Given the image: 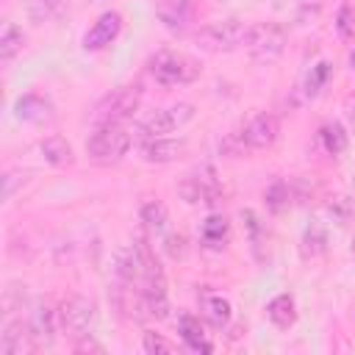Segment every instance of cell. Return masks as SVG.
<instances>
[{
	"label": "cell",
	"instance_id": "cell-17",
	"mask_svg": "<svg viewBox=\"0 0 355 355\" xmlns=\"http://www.w3.org/2000/svg\"><path fill=\"white\" fill-rule=\"evenodd\" d=\"M158 17L169 31L180 33L191 19V6H189V0H161L158 3Z\"/></svg>",
	"mask_w": 355,
	"mask_h": 355
},
{
	"label": "cell",
	"instance_id": "cell-32",
	"mask_svg": "<svg viewBox=\"0 0 355 355\" xmlns=\"http://www.w3.org/2000/svg\"><path fill=\"white\" fill-rule=\"evenodd\" d=\"M327 211H330V216H333L338 225H344V222L349 219V202H347L344 197H336V200L327 205Z\"/></svg>",
	"mask_w": 355,
	"mask_h": 355
},
{
	"label": "cell",
	"instance_id": "cell-38",
	"mask_svg": "<svg viewBox=\"0 0 355 355\" xmlns=\"http://www.w3.org/2000/svg\"><path fill=\"white\" fill-rule=\"evenodd\" d=\"M352 255H355V239H352Z\"/></svg>",
	"mask_w": 355,
	"mask_h": 355
},
{
	"label": "cell",
	"instance_id": "cell-35",
	"mask_svg": "<svg viewBox=\"0 0 355 355\" xmlns=\"http://www.w3.org/2000/svg\"><path fill=\"white\" fill-rule=\"evenodd\" d=\"M22 178H25V175H17V172H8V175L3 178V186H6V189H3V197H6V200H11V197H14L17 180H22Z\"/></svg>",
	"mask_w": 355,
	"mask_h": 355
},
{
	"label": "cell",
	"instance_id": "cell-9",
	"mask_svg": "<svg viewBox=\"0 0 355 355\" xmlns=\"http://www.w3.org/2000/svg\"><path fill=\"white\" fill-rule=\"evenodd\" d=\"M241 136H244V141H247L250 150H266L280 136V119L275 114H266L263 111V114H258V116H252L247 122V128L241 130Z\"/></svg>",
	"mask_w": 355,
	"mask_h": 355
},
{
	"label": "cell",
	"instance_id": "cell-30",
	"mask_svg": "<svg viewBox=\"0 0 355 355\" xmlns=\"http://www.w3.org/2000/svg\"><path fill=\"white\" fill-rule=\"evenodd\" d=\"M324 244H327V236H324V230L319 227V225H311L308 230H305V239H302V250H305V255H319V252H324Z\"/></svg>",
	"mask_w": 355,
	"mask_h": 355
},
{
	"label": "cell",
	"instance_id": "cell-6",
	"mask_svg": "<svg viewBox=\"0 0 355 355\" xmlns=\"http://www.w3.org/2000/svg\"><path fill=\"white\" fill-rule=\"evenodd\" d=\"M94 316H97V308L89 297H80V294H72L61 302L58 308V327L69 336V338H80L92 330L94 324Z\"/></svg>",
	"mask_w": 355,
	"mask_h": 355
},
{
	"label": "cell",
	"instance_id": "cell-1",
	"mask_svg": "<svg viewBox=\"0 0 355 355\" xmlns=\"http://www.w3.org/2000/svg\"><path fill=\"white\" fill-rule=\"evenodd\" d=\"M288 42V31L280 22H255L247 28L244 47L255 64H272L283 55Z\"/></svg>",
	"mask_w": 355,
	"mask_h": 355
},
{
	"label": "cell",
	"instance_id": "cell-36",
	"mask_svg": "<svg viewBox=\"0 0 355 355\" xmlns=\"http://www.w3.org/2000/svg\"><path fill=\"white\" fill-rule=\"evenodd\" d=\"M322 6H324V0H300V17H305V14L313 17Z\"/></svg>",
	"mask_w": 355,
	"mask_h": 355
},
{
	"label": "cell",
	"instance_id": "cell-37",
	"mask_svg": "<svg viewBox=\"0 0 355 355\" xmlns=\"http://www.w3.org/2000/svg\"><path fill=\"white\" fill-rule=\"evenodd\" d=\"M349 64H352V69H355V50L349 53Z\"/></svg>",
	"mask_w": 355,
	"mask_h": 355
},
{
	"label": "cell",
	"instance_id": "cell-27",
	"mask_svg": "<svg viewBox=\"0 0 355 355\" xmlns=\"http://www.w3.org/2000/svg\"><path fill=\"white\" fill-rule=\"evenodd\" d=\"M288 186L283 183V180H272L269 186H266V191H263V200H266V208L272 211V214H280L283 208H288Z\"/></svg>",
	"mask_w": 355,
	"mask_h": 355
},
{
	"label": "cell",
	"instance_id": "cell-28",
	"mask_svg": "<svg viewBox=\"0 0 355 355\" xmlns=\"http://www.w3.org/2000/svg\"><path fill=\"white\" fill-rule=\"evenodd\" d=\"M336 31H338L341 39H352L355 36V6L352 3L338 6V11H336Z\"/></svg>",
	"mask_w": 355,
	"mask_h": 355
},
{
	"label": "cell",
	"instance_id": "cell-34",
	"mask_svg": "<svg viewBox=\"0 0 355 355\" xmlns=\"http://www.w3.org/2000/svg\"><path fill=\"white\" fill-rule=\"evenodd\" d=\"M341 111H344V122H347V128L355 133V92L344 97V105H341Z\"/></svg>",
	"mask_w": 355,
	"mask_h": 355
},
{
	"label": "cell",
	"instance_id": "cell-15",
	"mask_svg": "<svg viewBox=\"0 0 355 355\" xmlns=\"http://www.w3.org/2000/svg\"><path fill=\"white\" fill-rule=\"evenodd\" d=\"M200 313H202V319H205L208 324H214V327H227V322H230V316H233V308H230V302H227L222 294H216V291H202V294H200Z\"/></svg>",
	"mask_w": 355,
	"mask_h": 355
},
{
	"label": "cell",
	"instance_id": "cell-21",
	"mask_svg": "<svg viewBox=\"0 0 355 355\" xmlns=\"http://www.w3.org/2000/svg\"><path fill=\"white\" fill-rule=\"evenodd\" d=\"M25 44V36L22 31L14 25V22H3V31H0V61L8 64Z\"/></svg>",
	"mask_w": 355,
	"mask_h": 355
},
{
	"label": "cell",
	"instance_id": "cell-25",
	"mask_svg": "<svg viewBox=\"0 0 355 355\" xmlns=\"http://www.w3.org/2000/svg\"><path fill=\"white\" fill-rule=\"evenodd\" d=\"M319 141H322L327 155H341L347 150V133H344V128L338 122H327L319 130Z\"/></svg>",
	"mask_w": 355,
	"mask_h": 355
},
{
	"label": "cell",
	"instance_id": "cell-24",
	"mask_svg": "<svg viewBox=\"0 0 355 355\" xmlns=\"http://www.w3.org/2000/svg\"><path fill=\"white\" fill-rule=\"evenodd\" d=\"M139 216H141L144 227L153 230V233H161V230L166 227V222H169V211H166V205L158 202V200H147V202L141 205Z\"/></svg>",
	"mask_w": 355,
	"mask_h": 355
},
{
	"label": "cell",
	"instance_id": "cell-13",
	"mask_svg": "<svg viewBox=\"0 0 355 355\" xmlns=\"http://www.w3.org/2000/svg\"><path fill=\"white\" fill-rule=\"evenodd\" d=\"M14 116L17 119H22V122H31V125H44V122H53V105H50V100L47 97H42V94H22V97H17V103H14Z\"/></svg>",
	"mask_w": 355,
	"mask_h": 355
},
{
	"label": "cell",
	"instance_id": "cell-2",
	"mask_svg": "<svg viewBox=\"0 0 355 355\" xmlns=\"http://www.w3.org/2000/svg\"><path fill=\"white\" fill-rule=\"evenodd\" d=\"M150 75L158 86H186L191 80L200 78V64L183 53H172V50H161L150 58Z\"/></svg>",
	"mask_w": 355,
	"mask_h": 355
},
{
	"label": "cell",
	"instance_id": "cell-20",
	"mask_svg": "<svg viewBox=\"0 0 355 355\" xmlns=\"http://www.w3.org/2000/svg\"><path fill=\"white\" fill-rule=\"evenodd\" d=\"M227 233H230V225L225 216L219 214H211L202 225H200V241L208 247V250H222L227 244Z\"/></svg>",
	"mask_w": 355,
	"mask_h": 355
},
{
	"label": "cell",
	"instance_id": "cell-11",
	"mask_svg": "<svg viewBox=\"0 0 355 355\" xmlns=\"http://www.w3.org/2000/svg\"><path fill=\"white\" fill-rule=\"evenodd\" d=\"M122 33V14H116V11H105V14H100L97 17V22L86 31V36H83V50H103V47H108L116 36Z\"/></svg>",
	"mask_w": 355,
	"mask_h": 355
},
{
	"label": "cell",
	"instance_id": "cell-10",
	"mask_svg": "<svg viewBox=\"0 0 355 355\" xmlns=\"http://www.w3.org/2000/svg\"><path fill=\"white\" fill-rule=\"evenodd\" d=\"M33 349H39V347H36L31 322H22V319L6 322V327L0 333V355H22V352H33Z\"/></svg>",
	"mask_w": 355,
	"mask_h": 355
},
{
	"label": "cell",
	"instance_id": "cell-16",
	"mask_svg": "<svg viewBox=\"0 0 355 355\" xmlns=\"http://www.w3.org/2000/svg\"><path fill=\"white\" fill-rule=\"evenodd\" d=\"M39 150H42L44 161H47V164H53V166H72V164H75L72 144H69L64 136H58V133L44 136V139L39 141Z\"/></svg>",
	"mask_w": 355,
	"mask_h": 355
},
{
	"label": "cell",
	"instance_id": "cell-3",
	"mask_svg": "<svg viewBox=\"0 0 355 355\" xmlns=\"http://www.w3.org/2000/svg\"><path fill=\"white\" fill-rule=\"evenodd\" d=\"M141 97H144L141 83H125V86L114 89L111 94H105V97L97 103L94 116H92L94 125H111V122L125 125V122L139 111Z\"/></svg>",
	"mask_w": 355,
	"mask_h": 355
},
{
	"label": "cell",
	"instance_id": "cell-29",
	"mask_svg": "<svg viewBox=\"0 0 355 355\" xmlns=\"http://www.w3.org/2000/svg\"><path fill=\"white\" fill-rule=\"evenodd\" d=\"M141 347H144L147 355H169V352H175V344L169 338H164L161 333H153V330H147L141 336Z\"/></svg>",
	"mask_w": 355,
	"mask_h": 355
},
{
	"label": "cell",
	"instance_id": "cell-33",
	"mask_svg": "<svg viewBox=\"0 0 355 355\" xmlns=\"http://www.w3.org/2000/svg\"><path fill=\"white\" fill-rule=\"evenodd\" d=\"M75 352H105V347L97 344V341L92 338V333H86V336L75 338Z\"/></svg>",
	"mask_w": 355,
	"mask_h": 355
},
{
	"label": "cell",
	"instance_id": "cell-14",
	"mask_svg": "<svg viewBox=\"0 0 355 355\" xmlns=\"http://www.w3.org/2000/svg\"><path fill=\"white\" fill-rule=\"evenodd\" d=\"M178 333H180L183 344H186L191 352H214V344L205 338V330H202L200 316H194V313H180V316H178Z\"/></svg>",
	"mask_w": 355,
	"mask_h": 355
},
{
	"label": "cell",
	"instance_id": "cell-5",
	"mask_svg": "<svg viewBox=\"0 0 355 355\" xmlns=\"http://www.w3.org/2000/svg\"><path fill=\"white\" fill-rule=\"evenodd\" d=\"M247 28L241 19L236 17H227V19H216V22H208L202 25L197 33H194V42L200 50L205 53H230L236 47L244 44L247 39Z\"/></svg>",
	"mask_w": 355,
	"mask_h": 355
},
{
	"label": "cell",
	"instance_id": "cell-22",
	"mask_svg": "<svg viewBox=\"0 0 355 355\" xmlns=\"http://www.w3.org/2000/svg\"><path fill=\"white\" fill-rule=\"evenodd\" d=\"M241 219H244V227H247V239H250V247L255 252L258 261H263V247H266V227L261 225V219L255 216V211H241Z\"/></svg>",
	"mask_w": 355,
	"mask_h": 355
},
{
	"label": "cell",
	"instance_id": "cell-8",
	"mask_svg": "<svg viewBox=\"0 0 355 355\" xmlns=\"http://www.w3.org/2000/svg\"><path fill=\"white\" fill-rule=\"evenodd\" d=\"M178 194H180L189 205H208V208H216V205L222 202V191H219V186H216L211 169L183 178L180 186H178Z\"/></svg>",
	"mask_w": 355,
	"mask_h": 355
},
{
	"label": "cell",
	"instance_id": "cell-31",
	"mask_svg": "<svg viewBox=\"0 0 355 355\" xmlns=\"http://www.w3.org/2000/svg\"><path fill=\"white\" fill-rule=\"evenodd\" d=\"M164 252H166L172 261L183 258V255H186V239H183L180 233H169V236H164Z\"/></svg>",
	"mask_w": 355,
	"mask_h": 355
},
{
	"label": "cell",
	"instance_id": "cell-18",
	"mask_svg": "<svg viewBox=\"0 0 355 355\" xmlns=\"http://www.w3.org/2000/svg\"><path fill=\"white\" fill-rule=\"evenodd\" d=\"M266 316L275 327L280 330H288L294 322H297V305H294V297L291 294H277L269 300L266 305Z\"/></svg>",
	"mask_w": 355,
	"mask_h": 355
},
{
	"label": "cell",
	"instance_id": "cell-19",
	"mask_svg": "<svg viewBox=\"0 0 355 355\" xmlns=\"http://www.w3.org/2000/svg\"><path fill=\"white\" fill-rule=\"evenodd\" d=\"M55 324H58V311H53L50 305H39L36 313H33V322H31L36 347H50V344H53Z\"/></svg>",
	"mask_w": 355,
	"mask_h": 355
},
{
	"label": "cell",
	"instance_id": "cell-23",
	"mask_svg": "<svg viewBox=\"0 0 355 355\" xmlns=\"http://www.w3.org/2000/svg\"><path fill=\"white\" fill-rule=\"evenodd\" d=\"M67 0H31V6H28V14H31V19L33 22H53V19H58V17H64V11H67Z\"/></svg>",
	"mask_w": 355,
	"mask_h": 355
},
{
	"label": "cell",
	"instance_id": "cell-26",
	"mask_svg": "<svg viewBox=\"0 0 355 355\" xmlns=\"http://www.w3.org/2000/svg\"><path fill=\"white\" fill-rule=\"evenodd\" d=\"M330 75H333V64L330 61H319L316 67H311V72L305 78V94L308 97H316L324 89V83L330 80Z\"/></svg>",
	"mask_w": 355,
	"mask_h": 355
},
{
	"label": "cell",
	"instance_id": "cell-4",
	"mask_svg": "<svg viewBox=\"0 0 355 355\" xmlns=\"http://www.w3.org/2000/svg\"><path fill=\"white\" fill-rule=\"evenodd\" d=\"M130 130L125 125H97L94 133L86 139V153L94 164H116L130 150Z\"/></svg>",
	"mask_w": 355,
	"mask_h": 355
},
{
	"label": "cell",
	"instance_id": "cell-7",
	"mask_svg": "<svg viewBox=\"0 0 355 355\" xmlns=\"http://www.w3.org/2000/svg\"><path fill=\"white\" fill-rule=\"evenodd\" d=\"M191 116H194L191 103H175V105H166V108H155L147 119L139 122V136L144 141L155 139V136H166V133L178 130L180 125H186Z\"/></svg>",
	"mask_w": 355,
	"mask_h": 355
},
{
	"label": "cell",
	"instance_id": "cell-12",
	"mask_svg": "<svg viewBox=\"0 0 355 355\" xmlns=\"http://www.w3.org/2000/svg\"><path fill=\"white\" fill-rule=\"evenodd\" d=\"M183 153H186V141L183 139L155 136V139H147L141 144V158L147 164H172L178 158H183Z\"/></svg>",
	"mask_w": 355,
	"mask_h": 355
}]
</instances>
